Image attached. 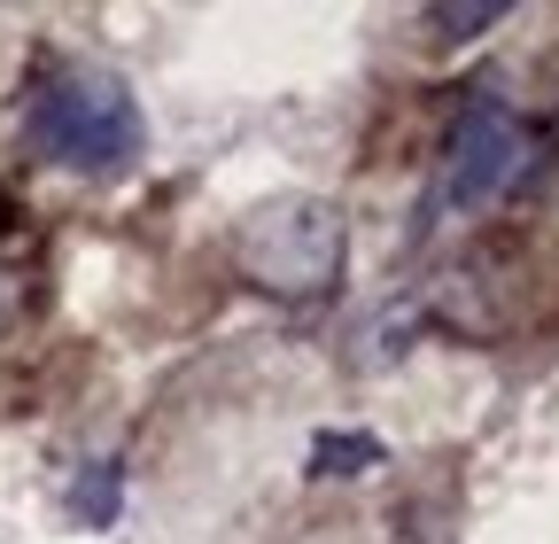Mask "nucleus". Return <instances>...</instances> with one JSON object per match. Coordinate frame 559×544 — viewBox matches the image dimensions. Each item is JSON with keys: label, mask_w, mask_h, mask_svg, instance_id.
I'll return each mask as SVG.
<instances>
[{"label": "nucleus", "mask_w": 559, "mask_h": 544, "mask_svg": "<svg viewBox=\"0 0 559 544\" xmlns=\"http://www.w3.org/2000/svg\"><path fill=\"white\" fill-rule=\"evenodd\" d=\"M342 249H349V226H342V202H326V194H280L264 211H249L234 234L241 281L280 304L326 296L342 281Z\"/></svg>", "instance_id": "1"}, {"label": "nucleus", "mask_w": 559, "mask_h": 544, "mask_svg": "<svg viewBox=\"0 0 559 544\" xmlns=\"http://www.w3.org/2000/svg\"><path fill=\"white\" fill-rule=\"evenodd\" d=\"M24 132L62 172H124L140 156V102L109 71H62L32 94Z\"/></svg>", "instance_id": "2"}, {"label": "nucleus", "mask_w": 559, "mask_h": 544, "mask_svg": "<svg viewBox=\"0 0 559 544\" xmlns=\"http://www.w3.org/2000/svg\"><path fill=\"white\" fill-rule=\"evenodd\" d=\"M521 156H528V132L521 117L498 102V94H474L451 125V164H443V202L451 211H481L498 202L513 179H521Z\"/></svg>", "instance_id": "3"}, {"label": "nucleus", "mask_w": 559, "mask_h": 544, "mask_svg": "<svg viewBox=\"0 0 559 544\" xmlns=\"http://www.w3.org/2000/svg\"><path fill=\"white\" fill-rule=\"evenodd\" d=\"M117 498H124V466L117 459H94L79 483H70V513H79L86 529H109L117 521Z\"/></svg>", "instance_id": "4"}, {"label": "nucleus", "mask_w": 559, "mask_h": 544, "mask_svg": "<svg viewBox=\"0 0 559 544\" xmlns=\"http://www.w3.org/2000/svg\"><path fill=\"white\" fill-rule=\"evenodd\" d=\"M389 451H381V436H366V428H326L319 444H311V474H366V466H381Z\"/></svg>", "instance_id": "5"}, {"label": "nucleus", "mask_w": 559, "mask_h": 544, "mask_svg": "<svg viewBox=\"0 0 559 544\" xmlns=\"http://www.w3.org/2000/svg\"><path fill=\"white\" fill-rule=\"evenodd\" d=\"M428 24H443L451 39H474V32H489V24H506V0H436Z\"/></svg>", "instance_id": "6"}]
</instances>
